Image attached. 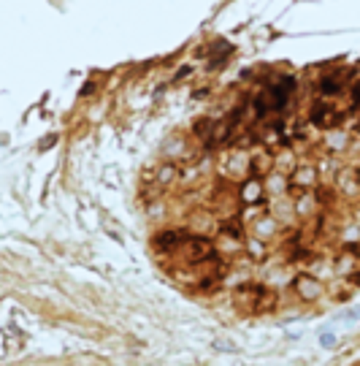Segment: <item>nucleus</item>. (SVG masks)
I'll return each instance as SVG.
<instances>
[{
	"label": "nucleus",
	"instance_id": "obj_1",
	"mask_svg": "<svg viewBox=\"0 0 360 366\" xmlns=\"http://www.w3.org/2000/svg\"><path fill=\"white\" fill-rule=\"evenodd\" d=\"M233 304L244 312H252V315H266L276 306V293L271 288L257 285V282H241L233 290Z\"/></svg>",
	"mask_w": 360,
	"mask_h": 366
},
{
	"label": "nucleus",
	"instance_id": "obj_2",
	"mask_svg": "<svg viewBox=\"0 0 360 366\" xmlns=\"http://www.w3.org/2000/svg\"><path fill=\"white\" fill-rule=\"evenodd\" d=\"M217 255L214 250V242L201 236V233H184V239L179 242V247L174 250V258H179L184 266H196L201 260Z\"/></svg>",
	"mask_w": 360,
	"mask_h": 366
},
{
	"label": "nucleus",
	"instance_id": "obj_3",
	"mask_svg": "<svg viewBox=\"0 0 360 366\" xmlns=\"http://www.w3.org/2000/svg\"><path fill=\"white\" fill-rule=\"evenodd\" d=\"M290 196H300V193H312L320 187V171L312 163H298L290 171Z\"/></svg>",
	"mask_w": 360,
	"mask_h": 366
},
{
	"label": "nucleus",
	"instance_id": "obj_4",
	"mask_svg": "<svg viewBox=\"0 0 360 366\" xmlns=\"http://www.w3.org/2000/svg\"><path fill=\"white\" fill-rule=\"evenodd\" d=\"M309 120H312V128H320V131H336L342 120H344V111L339 106H333V104H315L312 109V114H309Z\"/></svg>",
	"mask_w": 360,
	"mask_h": 366
},
{
	"label": "nucleus",
	"instance_id": "obj_5",
	"mask_svg": "<svg viewBox=\"0 0 360 366\" xmlns=\"http://www.w3.org/2000/svg\"><path fill=\"white\" fill-rule=\"evenodd\" d=\"M358 269H360L358 244H344V247L336 253V258H333V272L339 277H344V279H352V277L358 274Z\"/></svg>",
	"mask_w": 360,
	"mask_h": 366
},
{
	"label": "nucleus",
	"instance_id": "obj_6",
	"mask_svg": "<svg viewBox=\"0 0 360 366\" xmlns=\"http://www.w3.org/2000/svg\"><path fill=\"white\" fill-rule=\"evenodd\" d=\"M293 290H296V296H298L303 304H315V301L322 299L325 285L315 274H296L293 277Z\"/></svg>",
	"mask_w": 360,
	"mask_h": 366
},
{
	"label": "nucleus",
	"instance_id": "obj_7",
	"mask_svg": "<svg viewBox=\"0 0 360 366\" xmlns=\"http://www.w3.org/2000/svg\"><path fill=\"white\" fill-rule=\"evenodd\" d=\"M239 201L244 206H257L266 201V182L257 177H247L239 187Z\"/></svg>",
	"mask_w": 360,
	"mask_h": 366
},
{
	"label": "nucleus",
	"instance_id": "obj_8",
	"mask_svg": "<svg viewBox=\"0 0 360 366\" xmlns=\"http://www.w3.org/2000/svg\"><path fill=\"white\" fill-rule=\"evenodd\" d=\"M336 190L339 196L355 201L360 199V171L358 168H342L339 177H336Z\"/></svg>",
	"mask_w": 360,
	"mask_h": 366
},
{
	"label": "nucleus",
	"instance_id": "obj_9",
	"mask_svg": "<svg viewBox=\"0 0 360 366\" xmlns=\"http://www.w3.org/2000/svg\"><path fill=\"white\" fill-rule=\"evenodd\" d=\"M249 228H252V236H255V239H260V242H266V244H269L274 236H279V223H276L274 214H263Z\"/></svg>",
	"mask_w": 360,
	"mask_h": 366
},
{
	"label": "nucleus",
	"instance_id": "obj_10",
	"mask_svg": "<svg viewBox=\"0 0 360 366\" xmlns=\"http://www.w3.org/2000/svg\"><path fill=\"white\" fill-rule=\"evenodd\" d=\"M181 239H184V233H179V231H160V233H154V236H152V247H154L157 253H168V255H174V250L179 247Z\"/></svg>",
	"mask_w": 360,
	"mask_h": 366
},
{
	"label": "nucleus",
	"instance_id": "obj_11",
	"mask_svg": "<svg viewBox=\"0 0 360 366\" xmlns=\"http://www.w3.org/2000/svg\"><path fill=\"white\" fill-rule=\"evenodd\" d=\"M344 77L342 74H325V77L317 82V90L322 98H333V95H342L344 92Z\"/></svg>",
	"mask_w": 360,
	"mask_h": 366
},
{
	"label": "nucleus",
	"instance_id": "obj_12",
	"mask_svg": "<svg viewBox=\"0 0 360 366\" xmlns=\"http://www.w3.org/2000/svg\"><path fill=\"white\" fill-rule=\"evenodd\" d=\"M233 125H236V120L214 122V131H211L206 147H223V144H227V138L233 136Z\"/></svg>",
	"mask_w": 360,
	"mask_h": 366
},
{
	"label": "nucleus",
	"instance_id": "obj_13",
	"mask_svg": "<svg viewBox=\"0 0 360 366\" xmlns=\"http://www.w3.org/2000/svg\"><path fill=\"white\" fill-rule=\"evenodd\" d=\"M211 131H214V120H209V117H203V120H198L196 125H193V136L201 138L203 147H206V141H209Z\"/></svg>",
	"mask_w": 360,
	"mask_h": 366
},
{
	"label": "nucleus",
	"instance_id": "obj_14",
	"mask_svg": "<svg viewBox=\"0 0 360 366\" xmlns=\"http://www.w3.org/2000/svg\"><path fill=\"white\" fill-rule=\"evenodd\" d=\"M247 253H249L255 260H263V258H266V253H269V247H266V242H260V239L252 236V239L247 242Z\"/></svg>",
	"mask_w": 360,
	"mask_h": 366
},
{
	"label": "nucleus",
	"instance_id": "obj_15",
	"mask_svg": "<svg viewBox=\"0 0 360 366\" xmlns=\"http://www.w3.org/2000/svg\"><path fill=\"white\" fill-rule=\"evenodd\" d=\"M176 177H179V168L174 166V163H168V166H163L160 171H157V182L160 184H171Z\"/></svg>",
	"mask_w": 360,
	"mask_h": 366
},
{
	"label": "nucleus",
	"instance_id": "obj_16",
	"mask_svg": "<svg viewBox=\"0 0 360 366\" xmlns=\"http://www.w3.org/2000/svg\"><path fill=\"white\" fill-rule=\"evenodd\" d=\"M320 345H322V348H328V350H330V348L336 345V336H333V334H322V336H320Z\"/></svg>",
	"mask_w": 360,
	"mask_h": 366
},
{
	"label": "nucleus",
	"instance_id": "obj_17",
	"mask_svg": "<svg viewBox=\"0 0 360 366\" xmlns=\"http://www.w3.org/2000/svg\"><path fill=\"white\" fill-rule=\"evenodd\" d=\"M349 92H352V104L360 109V79L355 82V84H352V90H349Z\"/></svg>",
	"mask_w": 360,
	"mask_h": 366
},
{
	"label": "nucleus",
	"instance_id": "obj_18",
	"mask_svg": "<svg viewBox=\"0 0 360 366\" xmlns=\"http://www.w3.org/2000/svg\"><path fill=\"white\" fill-rule=\"evenodd\" d=\"M352 279H358V282H360V269H358V274H355V277H352Z\"/></svg>",
	"mask_w": 360,
	"mask_h": 366
},
{
	"label": "nucleus",
	"instance_id": "obj_19",
	"mask_svg": "<svg viewBox=\"0 0 360 366\" xmlns=\"http://www.w3.org/2000/svg\"><path fill=\"white\" fill-rule=\"evenodd\" d=\"M352 366H360V361H355V364H352Z\"/></svg>",
	"mask_w": 360,
	"mask_h": 366
}]
</instances>
